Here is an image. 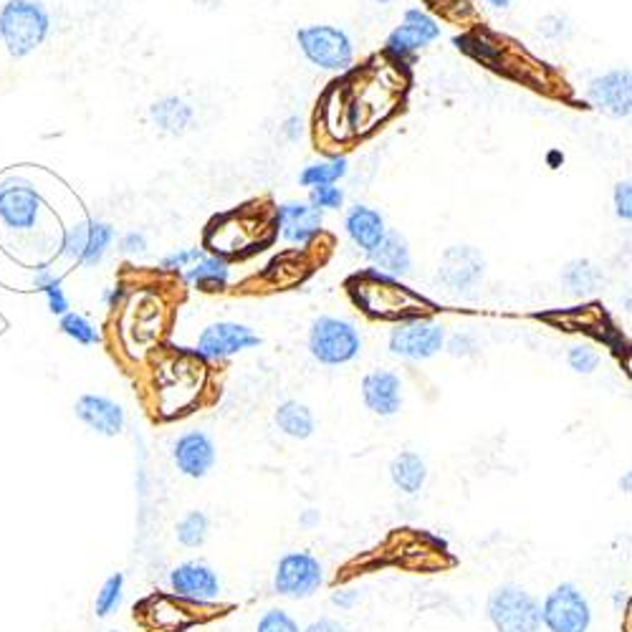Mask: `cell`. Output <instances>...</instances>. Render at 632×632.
Wrapping results in <instances>:
<instances>
[{
    "instance_id": "6da1fadb",
    "label": "cell",
    "mask_w": 632,
    "mask_h": 632,
    "mask_svg": "<svg viewBox=\"0 0 632 632\" xmlns=\"http://www.w3.org/2000/svg\"><path fill=\"white\" fill-rule=\"evenodd\" d=\"M350 297L364 314L375 319H407L417 317V309L431 307L423 297H417L407 287H403L397 279H390L385 273H377L375 269H367L354 276L346 283Z\"/></svg>"
},
{
    "instance_id": "7a4b0ae2",
    "label": "cell",
    "mask_w": 632,
    "mask_h": 632,
    "mask_svg": "<svg viewBox=\"0 0 632 632\" xmlns=\"http://www.w3.org/2000/svg\"><path fill=\"white\" fill-rule=\"evenodd\" d=\"M51 15L39 0H8L0 8V43L13 59H25L46 43Z\"/></svg>"
},
{
    "instance_id": "3957f363",
    "label": "cell",
    "mask_w": 632,
    "mask_h": 632,
    "mask_svg": "<svg viewBox=\"0 0 632 632\" xmlns=\"http://www.w3.org/2000/svg\"><path fill=\"white\" fill-rule=\"evenodd\" d=\"M309 354L324 367H344L362 354V334L354 322L344 317H317L309 327Z\"/></svg>"
},
{
    "instance_id": "277c9868",
    "label": "cell",
    "mask_w": 632,
    "mask_h": 632,
    "mask_svg": "<svg viewBox=\"0 0 632 632\" xmlns=\"http://www.w3.org/2000/svg\"><path fill=\"white\" fill-rule=\"evenodd\" d=\"M297 46L311 66L342 74L354 66V41L340 25L309 23L297 31Z\"/></svg>"
},
{
    "instance_id": "5b68a950",
    "label": "cell",
    "mask_w": 632,
    "mask_h": 632,
    "mask_svg": "<svg viewBox=\"0 0 632 632\" xmlns=\"http://www.w3.org/2000/svg\"><path fill=\"white\" fill-rule=\"evenodd\" d=\"M486 618L496 632H541V602L521 584H498L486 600Z\"/></svg>"
},
{
    "instance_id": "8992f818",
    "label": "cell",
    "mask_w": 632,
    "mask_h": 632,
    "mask_svg": "<svg viewBox=\"0 0 632 632\" xmlns=\"http://www.w3.org/2000/svg\"><path fill=\"white\" fill-rule=\"evenodd\" d=\"M445 327L431 317H407L395 322L387 336V350L397 360L427 362L445 350Z\"/></svg>"
},
{
    "instance_id": "52a82bcc",
    "label": "cell",
    "mask_w": 632,
    "mask_h": 632,
    "mask_svg": "<svg viewBox=\"0 0 632 632\" xmlns=\"http://www.w3.org/2000/svg\"><path fill=\"white\" fill-rule=\"evenodd\" d=\"M327 582L324 564L311 551H287L273 569V592L287 600H309Z\"/></svg>"
},
{
    "instance_id": "ba28073f",
    "label": "cell",
    "mask_w": 632,
    "mask_h": 632,
    "mask_svg": "<svg viewBox=\"0 0 632 632\" xmlns=\"http://www.w3.org/2000/svg\"><path fill=\"white\" fill-rule=\"evenodd\" d=\"M541 628L547 632H590L592 604L574 582H562L541 602Z\"/></svg>"
},
{
    "instance_id": "9c48e42d",
    "label": "cell",
    "mask_w": 632,
    "mask_h": 632,
    "mask_svg": "<svg viewBox=\"0 0 632 632\" xmlns=\"http://www.w3.org/2000/svg\"><path fill=\"white\" fill-rule=\"evenodd\" d=\"M117 240V230L112 222L86 218L82 222H74L61 236V256L69 258L71 263L84 266V269H94L100 266L110 248Z\"/></svg>"
},
{
    "instance_id": "30bf717a",
    "label": "cell",
    "mask_w": 632,
    "mask_h": 632,
    "mask_svg": "<svg viewBox=\"0 0 632 632\" xmlns=\"http://www.w3.org/2000/svg\"><path fill=\"white\" fill-rule=\"evenodd\" d=\"M43 213L41 193L23 177H8L0 183V226L15 236L35 230Z\"/></svg>"
},
{
    "instance_id": "8fae6325",
    "label": "cell",
    "mask_w": 632,
    "mask_h": 632,
    "mask_svg": "<svg viewBox=\"0 0 632 632\" xmlns=\"http://www.w3.org/2000/svg\"><path fill=\"white\" fill-rule=\"evenodd\" d=\"M441 33V25L431 13L423 8H407L403 21L385 39V56L393 59L395 64H405L415 53L438 41Z\"/></svg>"
},
{
    "instance_id": "7c38bea8",
    "label": "cell",
    "mask_w": 632,
    "mask_h": 632,
    "mask_svg": "<svg viewBox=\"0 0 632 632\" xmlns=\"http://www.w3.org/2000/svg\"><path fill=\"white\" fill-rule=\"evenodd\" d=\"M261 334L240 322H213L203 329L195 344L193 358L203 362H222L261 346Z\"/></svg>"
},
{
    "instance_id": "4fadbf2b",
    "label": "cell",
    "mask_w": 632,
    "mask_h": 632,
    "mask_svg": "<svg viewBox=\"0 0 632 632\" xmlns=\"http://www.w3.org/2000/svg\"><path fill=\"white\" fill-rule=\"evenodd\" d=\"M271 228V226H266ZM261 220L251 222L246 216H238V213H230V216L216 218L210 222L208 234H206V246L210 248L213 256L226 258L228 256H248L261 251Z\"/></svg>"
},
{
    "instance_id": "5bb4252c",
    "label": "cell",
    "mask_w": 632,
    "mask_h": 632,
    "mask_svg": "<svg viewBox=\"0 0 632 632\" xmlns=\"http://www.w3.org/2000/svg\"><path fill=\"white\" fill-rule=\"evenodd\" d=\"M271 228L289 246H311L324 230V213L311 208L304 200H287L276 206Z\"/></svg>"
},
{
    "instance_id": "9a60e30c",
    "label": "cell",
    "mask_w": 632,
    "mask_h": 632,
    "mask_svg": "<svg viewBox=\"0 0 632 632\" xmlns=\"http://www.w3.org/2000/svg\"><path fill=\"white\" fill-rule=\"evenodd\" d=\"M486 273V258L474 246L445 248L438 263V281L456 293H470L478 289Z\"/></svg>"
},
{
    "instance_id": "2e32d148",
    "label": "cell",
    "mask_w": 632,
    "mask_h": 632,
    "mask_svg": "<svg viewBox=\"0 0 632 632\" xmlns=\"http://www.w3.org/2000/svg\"><path fill=\"white\" fill-rule=\"evenodd\" d=\"M167 582H170L175 598L188 600L193 604L216 602L222 592L220 574L208 562H200V559H188V562L177 564L170 577H167Z\"/></svg>"
},
{
    "instance_id": "e0dca14e",
    "label": "cell",
    "mask_w": 632,
    "mask_h": 632,
    "mask_svg": "<svg viewBox=\"0 0 632 632\" xmlns=\"http://www.w3.org/2000/svg\"><path fill=\"white\" fill-rule=\"evenodd\" d=\"M587 100L612 120H628L632 112V74L630 69H612L594 76L587 86Z\"/></svg>"
},
{
    "instance_id": "ac0fdd59",
    "label": "cell",
    "mask_w": 632,
    "mask_h": 632,
    "mask_svg": "<svg viewBox=\"0 0 632 632\" xmlns=\"http://www.w3.org/2000/svg\"><path fill=\"white\" fill-rule=\"evenodd\" d=\"M173 463L177 474H183L185 478H208L210 470L216 468L218 463L216 441H213L206 431L183 433L173 445Z\"/></svg>"
},
{
    "instance_id": "d6986e66",
    "label": "cell",
    "mask_w": 632,
    "mask_h": 632,
    "mask_svg": "<svg viewBox=\"0 0 632 632\" xmlns=\"http://www.w3.org/2000/svg\"><path fill=\"white\" fill-rule=\"evenodd\" d=\"M362 403L372 415L377 417H395L403 411L405 385L403 377L393 370H372L362 377L360 385Z\"/></svg>"
},
{
    "instance_id": "ffe728a7",
    "label": "cell",
    "mask_w": 632,
    "mask_h": 632,
    "mask_svg": "<svg viewBox=\"0 0 632 632\" xmlns=\"http://www.w3.org/2000/svg\"><path fill=\"white\" fill-rule=\"evenodd\" d=\"M74 415L89 427V431L104 435V438H117V435L124 433V425H127V413H124V407L117 403V400L106 395H94V393L82 395L74 405Z\"/></svg>"
},
{
    "instance_id": "44dd1931",
    "label": "cell",
    "mask_w": 632,
    "mask_h": 632,
    "mask_svg": "<svg viewBox=\"0 0 632 632\" xmlns=\"http://www.w3.org/2000/svg\"><path fill=\"white\" fill-rule=\"evenodd\" d=\"M372 269L390 279H405L413 273V251L407 238L400 230H387L385 238L367 253Z\"/></svg>"
},
{
    "instance_id": "7402d4cb",
    "label": "cell",
    "mask_w": 632,
    "mask_h": 632,
    "mask_svg": "<svg viewBox=\"0 0 632 632\" xmlns=\"http://www.w3.org/2000/svg\"><path fill=\"white\" fill-rule=\"evenodd\" d=\"M387 230L390 228L385 222V216H382L377 208L362 206V203H358V206H352L350 210H346L344 234L364 253H370L372 248L385 238Z\"/></svg>"
},
{
    "instance_id": "603a6c76",
    "label": "cell",
    "mask_w": 632,
    "mask_h": 632,
    "mask_svg": "<svg viewBox=\"0 0 632 632\" xmlns=\"http://www.w3.org/2000/svg\"><path fill=\"white\" fill-rule=\"evenodd\" d=\"M149 122H153L159 132H165V135L183 137L185 132L193 129L195 110L183 96H165V100H157L149 106Z\"/></svg>"
},
{
    "instance_id": "cb8c5ba5",
    "label": "cell",
    "mask_w": 632,
    "mask_h": 632,
    "mask_svg": "<svg viewBox=\"0 0 632 632\" xmlns=\"http://www.w3.org/2000/svg\"><path fill=\"white\" fill-rule=\"evenodd\" d=\"M273 425L291 441H309L317 433V417L299 400H283L273 411Z\"/></svg>"
},
{
    "instance_id": "d4e9b609",
    "label": "cell",
    "mask_w": 632,
    "mask_h": 632,
    "mask_svg": "<svg viewBox=\"0 0 632 632\" xmlns=\"http://www.w3.org/2000/svg\"><path fill=\"white\" fill-rule=\"evenodd\" d=\"M390 480H393V486L400 494H405V496L421 494L427 484L425 458L415 450L397 453L393 463H390Z\"/></svg>"
},
{
    "instance_id": "484cf974",
    "label": "cell",
    "mask_w": 632,
    "mask_h": 632,
    "mask_svg": "<svg viewBox=\"0 0 632 632\" xmlns=\"http://www.w3.org/2000/svg\"><path fill=\"white\" fill-rule=\"evenodd\" d=\"M230 276H234V271H230V263L226 258L206 253L198 263L190 266V269L183 273V279L198 291L216 293L230 287Z\"/></svg>"
},
{
    "instance_id": "4316f807",
    "label": "cell",
    "mask_w": 632,
    "mask_h": 632,
    "mask_svg": "<svg viewBox=\"0 0 632 632\" xmlns=\"http://www.w3.org/2000/svg\"><path fill=\"white\" fill-rule=\"evenodd\" d=\"M350 175V159L342 155L317 159V163H309L307 167H301L299 173V185L301 188H319V185H340V180Z\"/></svg>"
},
{
    "instance_id": "83f0119b",
    "label": "cell",
    "mask_w": 632,
    "mask_h": 632,
    "mask_svg": "<svg viewBox=\"0 0 632 632\" xmlns=\"http://www.w3.org/2000/svg\"><path fill=\"white\" fill-rule=\"evenodd\" d=\"M31 281H33V289L41 291L43 297H46V307L53 317L69 314L71 309H69V297L64 291V279L53 273L49 263L35 266Z\"/></svg>"
},
{
    "instance_id": "f1b7e54d",
    "label": "cell",
    "mask_w": 632,
    "mask_h": 632,
    "mask_svg": "<svg viewBox=\"0 0 632 632\" xmlns=\"http://www.w3.org/2000/svg\"><path fill=\"white\" fill-rule=\"evenodd\" d=\"M562 281L569 287V291H574L577 297H587V293H594L604 283V273L598 263L587 261V258H577V261H569L562 271Z\"/></svg>"
},
{
    "instance_id": "f546056e",
    "label": "cell",
    "mask_w": 632,
    "mask_h": 632,
    "mask_svg": "<svg viewBox=\"0 0 632 632\" xmlns=\"http://www.w3.org/2000/svg\"><path fill=\"white\" fill-rule=\"evenodd\" d=\"M177 545H183L185 549H200L210 537V519L206 511H188L177 521L175 527Z\"/></svg>"
},
{
    "instance_id": "4dcf8cb0",
    "label": "cell",
    "mask_w": 632,
    "mask_h": 632,
    "mask_svg": "<svg viewBox=\"0 0 632 632\" xmlns=\"http://www.w3.org/2000/svg\"><path fill=\"white\" fill-rule=\"evenodd\" d=\"M59 329H61V334L69 336V340H74L76 344H82V346H94V344L102 342L100 329H96L92 319L79 314V311H69V314L61 317Z\"/></svg>"
},
{
    "instance_id": "1f68e13d",
    "label": "cell",
    "mask_w": 632,
    "mask_h": 632,
    "mask_svg": "<svg viewBox=\"0 0 632 632\" xmlns=\"http://www.w3.org/2000/svg\"><path fill=\"white\" fill-rule=\"evenodd\" d=\"M122 598H124V574L117 572V574L106 577L102 590L96 592V602H94L96 618H110L112 612H117Z\"/></svg>"
},
{
    "instance_id": "d6a6232c",
    "label": "cell",
    "mask_w": 632,
    "mask_h": 632,
    "mask_svg": "<svg viewBox=\"0 0 632 632\" xmlns=\"http://www.w3.org/2000/svg\"><path fill=\"white\" fill-rule=\"evenodd\" d=\"M567 364L577 375H594L600 367V352L592 344H574L567 352Z\"/></svg>"
},
{
    "instance_id": "836d02e7",
    "label": "cell",
    "mask_w": 632,
    "mask_h": 632,
    "mask_svg": "<svg viewBox=\"0 0 632 632\" xmlns=\"http://www.w3.org/2000/svg\"><path fill=\"white\" fill-rule=\"evenodd\" d=\"M203 256H206V248H193V246L177 248V251L167 253L163 261H159V269L167 273H185L190 266L198 263Z\"/></svg>"
},
{
    "instance_id": "e575fe53",
    "label": "cell",
    "mask_w": 632,
    "mask_h": 632,
    "mask_svg": "<svg viewBox=\"0 0 632 632\" xmlns=\"http://www.w3.org/2000/svg\"><path fill=\"white\" fill-rule=\"evenodd\" d=\"M309 206L319 213L324 210H340L344 208V190L340 185H319V188L309 190Z\"/></svg>"
},
{
    "instance_id": "d590c367",
    "label": "cell",
    "mask_w": 632,
    "mask_h": 632,
    "mask_svg": "<svg viewBox=\"0 0 632 632\" xmlns=\"http://www.w3.org/2000/svg\"><path fill=\"white\" fill-rule=\"evenodd\" d=\"M256 632H301V628L287 610L271 608V610H266L261 618H258Z\"/></svg>"
},
{
    "instance_id": "8d00e7d4",
    "label": "cell",
    "mask_w": 632,
    "mask_h": 632,
    "mask_svg": "<svg viewBox=\"0 0 632 632\" xmlns=\"http://www.w3.org/2000/svg\"><path fill=\"white\" fill-rule=\"evenodd\" d=\"M612 203H615V216L620 220H632V185L630 180H620L612 190Z\"/></svg>"
},
{
    "instance_id": "74e56055",
    "label": "cell",
    "mask_w": 632,
    "mask_h": 632,
    "mask_svg": "<svg viewBox=\"0 0 632 632\" xmlns=\"http://www.w3.org/2000/svg\"><path fill=\"white\" fill-rule=\"evenodd\" d=\"M445 350L453 358H470V354L478 352V344L470 334H456L450 336V340H445Z\"/></svg>"
},
{
    "instance_id": "f35d334b",
    "label": "cell",
    "mask_w": 632,
    "mask_h": 632,
    "mask_svg": "<svg viewBox=\"0 0 632 632\" xmlns=\"http://www.w3.org/2000/svg\"><path fill=\"white\" fill-rule=\"evenodd\" d=\"M147 236L142 234V230H129V234H124L120 238V251L124 256H142V253H147Z\"/></svg>"
},
{
    "instance_id": "ab89813d",
    "label": "cell",
    "mask_w": 632,
    "mask_h": 632,
    "mask_svg": "<svg viewBox=\"0 0 632 632\" xmlns=\"http://www.w3.org/2000/svg\"><path fill=\"white\" fill-rule=\"evenodd\" d=\"M360 590H352V587H342V590H336L332 592V604L334 608H340V610H352L354 604L360 602Z\"/></svg>"
},
{
    "instance_id": "60d3db41",
    "label": "cell",
    "mask_w": 632,
    "mask_h": 632,
    "mask_svg": "<svg viewBox=\"0 0 632 632\" xmlns=\"http://www.w3.org/2000/svg\"><path fill=\"white\" fill-rule=\"evenodd\" d=\"M124 299H127V287H124V283H117V287H106L104 293H102L104 307H106V309H114V311L122 309Z\"/></svg>"
},
{
    "instance_id": "b9f144b4",
    "label": "cell",
    "mask_w": 632,
    "mask_h": 632,
    "mask_svg": "<svg viewBox=\"0 0 632 632\" xmlns=\"http://www.w3.org/2000/svg\"><path fill=\"white\" fill-rule=\"evenodd\" d=\"M301 632H350L344 622L334 618H319L314 622H309L307 628H301Z\"/></svg>"
},
{
    "instance_id": "7bdbcfd3",
    "label": "cell",
    "mask_w": 632,
    "mask_h": 632,
    "mask_svg": "<svg viewBox=\"0 0 632 632\" xmlns=\"http://www.w3.org/2000/svg\"><path fill=\"white\" fill-rule=\"evenodd\" d=\"M281 135L287 137L289 142H297L301 137V117H299V114H291L289 120H283Z\"/></svg>"
},
{
    "instance_id": "ee69618b",
    "label": "cell",
    "mask_w": 632,
    "mask_h": 632,
    "mask_svg": "<svg viewBox=\"0 0 632 632\" xmlns=\"http://www.w3.org/2000/svg\"><path fill=\"white\" fill-rule=\"evenodd\" d=\"M319 521H322V514H319L317 509H307L304 514L299 516V524H301V527H304V529H314Z\"/></svg>"
},
{
    "instance_id": "f6af8a7d",
    "label": "cell",
    "mask_w": 632,
    "mask_h": 632,
    "mask_svg": "<svg viewBox=\"0 0 632 632\" xmlns=\"http://www.w3.org/2000/svg\"><path fill=\"white\" fill-rule=\"evenodd\" d=\"M488 8H496V11H504V8H511L516 0H484Z\"/></svg>"
},
{
    "instance_id": "bcb514c9",
    "label": "cell",
    "mask_w": 632,
    "mask_h": 632,
    "mask_svg": "<svg viewBox=\"0 0 632 632\" xmlns=\"http://www.w3.org/2000/svg\"><path fill=\"white\" fill-rule=\"evenodd\" d=\"M630 484H632V478H630V474H625V476H622V478H620V486H622V488H625V491H630Z\"/></svg>"
},
{
    "instance_id": "7dc6e473",
    "label": "cell",
    "mask_w": 632,
    "mask_h": 632,
    "mask_svg": "<svg viewBox=\"0 0 632 632\" xmlns=\"http://www.w3.org/2000/svg\"><path fill=\"white\" fill-rule=\"evenodd\" d=\"M549 159H551V163H559V159H564V157H562V155H557V153H551V155H549Z\"/></svg>"
},
{
    "instance_id": "c3c4849f",
    "label": "cell",
    "mask_w": 632,
    "mask_h": 632,
    "mask_svg": "<svg viewBox=\"0 0 632 632\" xmlns=\"http://www.w3.org/2000/svg\"><path fill=\"white\" fill-rule=\"evenodd\" d=\"M110 632H120V630H110Z\"/></svg>"
}]
</instances>
